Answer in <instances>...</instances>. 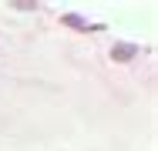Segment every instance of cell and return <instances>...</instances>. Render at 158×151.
Here are the masks:
<instances>
[{
	"label": "cell",
	"instance_id": "1",
	"mask_svg": "<svg viewBox=\"0 0 158 151\" xmlns=\"http://www.w3.org/2000/svg\"><path fill=\"white\" fill-rule=\"evenodd\" d=\"M135 54H138L135 44H114V47H111V57H114V60H131Z\"/></svg>",
	"mask_w": 158,
	"mask_h": 151
},
{
	"label": "cell",
	"instance_id": "2",
	"mask_svg": "<svg viewBox=\"0 0 158 151\" xmlns=\"http://www.w3.org/2000/svg\"><path fill=\"white\" fill-rule=\"evenodd\" d=\"M61 20H64V24H71L74 30H98L94 24H88V20H84V17H77V14H64Z\"/></svg>",
	"mask_w": 158,
	"mask_h": 151
}]
</instances>
